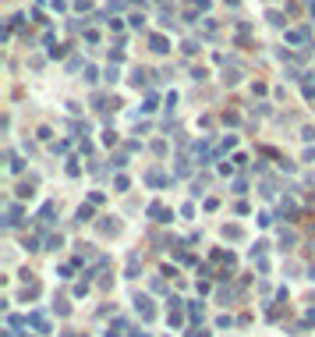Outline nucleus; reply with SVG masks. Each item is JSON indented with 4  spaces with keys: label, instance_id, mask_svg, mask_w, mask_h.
<instances>
[]
</instances>
